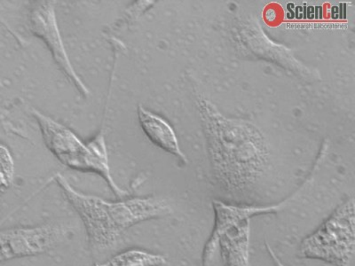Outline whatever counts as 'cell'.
Segmentation results:
<instances>
[{
	"mask_svg": "<svg viewBox=\"0 0 355 266\" xmlns=\"http://www.w3.org/2000/svg\"><path fill=\"white\" fill-rule=\"evenodd\" d=\"M56 181L83 222L89 243L97 251L116 246L123 233L142 222L168 216L173 209L164 199L132 198L110 202L78 192L62 175Z\"/></svg>",
	"mask_w": 355,
	"mask_h": 266,
	"instance_id": "6da1fadb",
	"label": "cell"
},
{
	"mask_svg": "<svg viewBox=\"0 0 355 266\" xmlns=\"http://www.w3.org/2000/svg\"><path fill=\"white\" fill-rule=\"evenodd\" d=\"M33 113L40 123L46 148L62 164L81 172H94L103 177L117 197L128 195L116 185L109 163L103 132L87 144H84L74 132L36 109Z\"/></svg>",
	"mask_w": 355,
	"mask_h": 266,
	"instance_id": "7a4b0ae2",
	"label": "cell"
},
{
	"mask_svg": "<svg viewBox=\"0 0 355 266\" xmlns=\"http://www.w3.org/2000/svg\"><path fill=\"white\" fill-rule=\"evenodd\" d=\"M354 200L351 198L302 240L300 256L348 266L354 254Z\"/></svg>",
	"mask_w": 355,
	"mask_h": 266,
	"instance_id": "3957f363",
	"label": "cell"
},
{
	"mask_svg": "<svg viewBox=\"0 0 355 266\" xmlns=\"http://www.w3.org/2000/svg\"><path fill=\"white\" fill-rule=\"evenodd\" d=\"M68 227L46 224L0 231V263L44 254L65 240Z\"/></svg>",
	"mask_w": 355,
	"mask_h": 266,
	"instance_id": "277c9868",
	"label": "cell"
},
{
	"mask_svg": "<svg viewBox=\"0 0 355 266\" xmlns=\"http://www.w3.org/2000/svg\"><path fill=\"white\" fill-rule=\"evenodd\" d=\"M31 27L33 33L42 39L46 44L57 65L61 68L66 77L77 87L81 94H89V91L71 65L64 46H63L61 33L57 25L55 6L51 1H36L31 5Z\"/></svg>",
	"mask_w": 355,
	"mask_h": 266,
	"instance_id": "5b68a950",
	"label": "cell"
},
{
	"mask_svg": "<svg viewBox=\"0 0 355 266\" xmlns=\"http://www.w3.org/2000/svg\"><path fill=\"white\" fill-rule=\"evenodd\" d=\"M212 206L215 213L214 226L202 253V266H211L214 264L218 253V240L227 229L243 221L250 220L253 217L280 211L284 207V204L266 207H253L231 205L223 202L214 201Z\"/></svg>",
	"mask_w": 355,
	"mask_h": 266,
	"instance_id": "8992f818",
	"label": "cell"
},
{
	"mask_svg": "<svg viewBox=\"0 0 355 266\" xmlns=\"http://www.w3.org/2000/svg\"><path fill=\"white\" fill-rule=\"evenodd\" d=\"M250 222L230 227L218 240V252L224 266H250Z\"/></svg>",
	"mask_w": 355,
	"mask_h": 266,
	"instance_id": "52a82bcc",
	"label": "cell"
},
{
	"mask_svg": "<svg viewBox=\"0 0 355 266\" xmlns=\"http://www.w3.org/2000/svg\"><path fill=\"white\" fill-rule=\"evenodd\" d=\"M138 116L141 128L152 143L179 157L183 163H188L185 154L180 150L175 132L169 123L141 106L138 107Z\"/></svg>",
	"mask_w": 355,
	"mask_h": 266,
	"instance_id": "ba28073f",
	"label": "cell"
},
{
	"mask_svg": "<svg viewBox=\"0 0 355 266\" xmlns=\"http://www.w3.org/2000/svg\"><path fill=\"white\" fill-rule=\"evenodd\" d=\"M166 263V258L163 255L141 249H129L94 266H164Z\"/></svg>",
	"mask_w": 355,
	"mask_h": 266,
	"instance_id": "9c48e42d",
	"label": "cell"
},
{
	"mask_svg": "<svg viewBox=\"0 0 355 266\" xmlns=\"http://www.w3.org/2000/svg\"><path fill=\"white\" fill-rule=\"evenodd\" d=\"M15 175V163L10 151L0 144V197L11 188Z\"/></svg>",
	"mask_w": 355,
	"mask_h": 266,
	"instance_id": "30bf717a",
	"label": "cell"
},
{
	"mask_svg": "<svg viewBox=\"0 0 355 266\" xmlns=\"http://www.w3.org/2000/svg\"><path fill=\"white\" fill-rule=\"evenodd\" d=\"M266 251H268V255L270 256L272 263H274L275 266H286L281 262L280 259L278 258V256L275 255L274 250L272 249L271 247L268 245V243H266Z\"/></svg>",
	"mask_w": 355,
	"mask_h": 266,
	"instance_id": "8fae6325",
	"label": "cell"
},
{
	"mask_svg": "<svg viewBox=\"0 0 355 266\" xmlns=\"http://www.w3.org/2000/svg\"><path fill=\"white\" fill-rule=\"evenodd\" d=\"M0 87H1V82H0Z\"/></svg>",
	"mask_w": 355,
	"mask_h": 266,
	"instance_id": "7c38bea8",
	"label": "cell"
}]
</instances>
